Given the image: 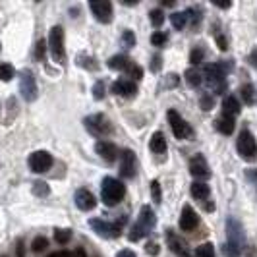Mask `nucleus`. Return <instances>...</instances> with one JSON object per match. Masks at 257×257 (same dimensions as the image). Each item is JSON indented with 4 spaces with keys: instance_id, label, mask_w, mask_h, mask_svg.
<instances>
[{
    "instance_id": "nucleus-45",
    "label": "nucleus",
    "mask_w": 257,
    "mask_h": 257,
    "mask_svg": "<svg viewBox=\"0 0 257 257\" xmlns=\"http://www.w3.org/2000/svg\"><path fill=\"white\" fill-rule=\"evenodd\" d=\"M49 257H76L74 253H70V251H56V253H52Z\"/></svg>"
},
{
    "instance_id": "nucleus-30",
    "label": "nucleus",
    "mask_w": 257,
    "mask_h": 257,
    "mask_svg": "<svg viewBox=\"0 0 257 257\" xmlns=\"http://www.w3.org/2000/svg\"><path fill=\"white\" fill-rule=\"evenodd\" d=\"M240 95H242V101L245 104H253V85H244L242 89H240Z\"/></svg>"
},
{
    "instance_id": "nucleus-7",
    "label": "nucleus",
    "mask_w": 257,
    "mask_h": 257,
    "mask_svg": "<svg viewBox=\"0 0 257 257\" xmlns=\"http://www.w3.org/2000/svg\"><path fill=\"white\" fill-rule=\"evenodd\" d=\"M85 128L89 130L93 136L104 138V136L112 134V122L104 114H93L89 118H85Z\"/></svg>"
},
{
    "instance_id": "nucleus-49",
    "label": "nucleus",
    "mask_w": 257,
    "mask_h": 257,
    "mask_svg": "<svg viewBox=\"0 0 257 257\" xmlns=\"http://www.w3.org/2000/svg\"><path fill=\"white\" fill-rule=\"evenodd\" d=\"M18 257H24V244L18 242Z\"/></svg>"
},
{
    "instance_id": "nucleus-37",
    "label": "nucleus",
    "mask_w": 257,
    "mask_h": 257,
    "mask_svg": "<svg viewBox=\"0 0 257 257\" xmlns=\"http://www.w3.org/2000/svg\"><path fill=\"white\" fill-rule=\"evenodd\" d=\"M134 45H136V35H134V31L126 29V31H124V47L132 49Z\"/></svg>"
},
{
    "instance_id": "nucleus-44",
    "label": "nucleus",
    "mask_w": 257,
    "mask_h": 257,
    "mask_svg": "<svg viewBox=\"0 0 257 257\" xmlns=\"http://www.w3.org/2000/svg\"><path fill=\"white\" fill-rule=\"evenodd\" d=\"M159 68H161V56H153V66H151V70L157 72Z\"/></svg>"
},
{
    "instance_id": "nucleus-50",
    "label": "nucleus",
    "mask_w": 257,
    "mask_h": 257,
    "mask_svg": "<svg viewBox=\"0 0 257 257\" xmlns=\"http://www.w3.org/2000/svg\"><path fill=\"white\" fill-rule=\"evenodd\" d=\"M219 8H230V2H215Z\"/></svg>"
},
{
    "instance_id": "nucleus-12",
    "label": "nucleus",
    "mask_w": 257,
    "mask_h": 257,
    "mask_svg": "<svg viewBox=\"0 0 257 257\" xmlns=\"http://www.w3.org/2000/svg\"><path fill=\"white\" fill-rule=\"evenodd\" d=\"M89 226L103 238H116V236H120V230H122L120 224H112V222H106L101 219H91Z\"/></svg>"
},
{
    "instance_id": "nucleus-31",
    "label": "nucleus",
    "mask_w": 257,
    "mask_h": 257,
    "mask_svg": "<svg viewBox=\"0 0 257 257\" xmlns=\"http://www.w3.org/2000/svg\"><path fill=\"white\" fill-rule=\"evenodd\" d=\"M31 247H33V251H35V253H39V251H45V249L49 247V240H47L45 236H37V238L33 240Z\"/></svg>"
},
{
    "instance_id": "nucleus-46",
    "label": "nucleus",
    "mask_w": 257,
    "mask_h": 257,
    "mask_svg": "<svg viewBox=\"0 0 257 257\" xmlns=\"http://www.w3.org/2000/svg\"><path fill=\"white\" fill-rule=\"evenodd\" d=\"M147 251H149V253H153V255H157V253H159V245H157V244H147Z\"/></svg>"
},
{
    "instance_id": "nucleus-26",
    "label": "nucleus",
    "mask_w": 257,
    "mask_h": 257,
    "mask_svg": "<svg viewBox=\"0 0 257 257\" xmlns=\"http://www.w3.org/2000/svg\"><path fill=\"white\" fill-rule=\"evenodd\" d=\"M170 22H172L174 29H184L188 24V12H174L170 16Z\"/></svg>"
},
{
    "instance_id": "nucleus-25",
    "label": "nucleus",
    "mask_w": 257,
    "mask_h": 257,
    "mask_svg": "<svg viewBox=\"0 0 257 257\" xmlns=\"http://www.w3.org/2000/svg\"><path fill=\"white\" fill-rule=\"evenodd\" d=\"M201 74L197 72V70H193V68H190L188 72H186V83L192 87V89H195V87H199L201 85Z\"/></svg>"
},
{
    "instance_id": "nucleus-9",
    "label": "nucleus",
    "mask_w": 257,
    "mask_h": 257,
    "mask_svg": "<svg viewBox=\"0 0 257 257\" xmlns=\"http://www.w3.org/2000/svg\"><path fill=\"white\" fill-rule=\"evenodd\" d=\"M20 91H22V97L26 99L27 103L35 101L37 99V81L31 70H24L22 72V79H20Z\"/></svg>"
},
{
    "instance_id": "nucleus-3",
    "label": "nucleus",
    "mask_w": 257,
    "mask_h": 257,
    "mask_svg": "<svg viewBox=\"0 0 257 257\" xmlns=\"http://www.w3.org/2000/svg\"><path fill=\"white\" fill-rule=\"evenodd\" d=\"M155 222H157V217H155L153 209H151L149 205H143L142 213H140V219H138V222L134 224V228H132L128 238L132 240V242L142 240L145 234H149V232L155 228Z\"/></svg>"
},
{
    "instance_id": "nucleus-24",
    "label": "nucleus",
    "mask_w": 257,
    "mask_h": 257,
    "mask_svg": "<svg viewBox=\"0 0 257 257\" xmlns=\"http://www.w3.org/2000/svg\"><path fill=\"white\" fill-rule=\"evenodd\" d=\"M192 195L195 197V199L205 201L207 197H209V186H207L205 182H193L192 184Z\"/></svg>"
},
{
    "instance_id": "nucleus-34",
    "label": "nucleus",
    "mask_w": 257,
    "mask_h": 257,
    "mask_svg": "<svg viewBox=\"0 0 257 257\" xmlns=\"http://www.w3.org/2000/svg\"><path fill=\"white\" fill-rule=\"evenodd\" d=\"M49 192H51V190H49V186H47L45 182H35V184H33V193H35V195L45 197V195H49Z\"/></svg>"
},
{
    "instance_id": "nucleus-1",
    "label": "nucleus",
    "mask_w": 257,
    "mask_h": 257,
    "mask_svg": "<svg viewBox=\"0 0 257 257\" xmlns=\"http://www.w3.org/2000/svg\"><path fill=\"white\" fill-rule=\"evenodd\" d=\"M226 245H224V255L226 257H240L242 244H244V228L236 219L226 220Z\"/></svg>"
},
{
    "instance_id": "nucleus-29",
    "label": "nucleus",
    "mask_w": 257,
    "mask_h": 257,
    "mask_svg": "<svg viewBox=\"0 0 257 257\" xmlns=\"http://www.w3.org/2000/svg\"><path fill=\"white\" fill-rule=\"evenodd\" d=\"M14 76H16V70H14V66L0 64V79H2V81H10Z\"/></svg>"
},
{
    "instance_id": "nucleus-17",
    "label": "nucleus",
    "mask_w": 257,
    "mask_h": 257,
    "mask_svg": "<svg viewBox=\"0 0 257 257\" xmlns=\"http://www.w3.org/2000/svg\"><path fill=\"white\" fill-rule=\"evenodd\" d=\"M95 151H97V155H99L101 159H104L106 163H114L116 157H118V149L114 147V143H110V142H97Z\"/></svg>"
},
{
    "instance_id": "nucleus-13",
    "label": "nucleus",
    "mask_w": 257,
    "mask_h": 257,
    "mask_svg": "<svg viewBox=\"0 0 257 257\" xmlns=\"http://www.w3.org/2000/svg\"><path fill=\"white\" fill-rule=\"evenodd\" d=\"M190 172H192V176L201 178V180L209 178L211 170H209V167H207V161L203 155H195L192 161H190Z\"/></svg>"
},
{
    "instance_id": "nucleus-28",
    "label": "nucleus",
    "mask_w": 257,
    "mask_h": 257,
    "mask_svg": "<svg viewBox=\"0 0 257 257\" xmlns=\"http://www.w3.org/2000/svg\"><path fill=\"white\" fill-rule=\"evenodd\" d=\"M195 257H215V247H213V244H201L195 249Z\"/></svg>"
},
{
    "instance_id": "nucleus-21",
    "label": "nucleus",
    "mask_w": 257,
    "mask_h": 257,
    "mask_svg": "<svg viewBox=\"0 0 257 257\" xmlns=\"http://www.w3.org/2000/svg\"><path fill=\"white\" fill-rule=\"evenodd\" d=\"M240 112V103L236 97H226L222 101V116H228V118H234V116Z\"/></svg>"
},
{
    "instance_id": "nucleus-48",
    "label": "nucleus",
    "mask_w": 257,
    "mask_h": 257,
    "mask_svg": "<svg viewBox=\"0 0 257 257\" xmlns=\"http://www.w3.org/2000/svg\"><path fill=\"white\" fill-rule=\"evenodd\" d=\"M249 62H251V66H257V49L251 52V56H249Z\"/></svg>"
},
{
    "instance_id": "nucleus-18",
    "label": "nucleus",
    "mask_w": 257,
    "mask_h": 257,
    "mask_svg": "<svg viewBox=\"0 0 257 257\" xmlns=\"http://www.w3.org/2000/svg\"><path fill=\"white\" fill-rule=\"evenodd\" d=\"M197 226V215L190 205H186L182 209V215H180V228L184 232H190Z\"/></svg>"
},
{
    "instance_id": "nucleus-8",
    "label": "nucleus",
    "mask_w": 257,
    "mask_h": 257,
    "mask_svg": "<svg viewBox=\"0 0 257 257\" xmlns=\"http://www.w3.org/2000/svg\"><path fill=\"white\" fill-rule=\"evenodd\" d=\"M168 122H170L172 134H174L178 140H186V138H192L193 136L192 126H190L176 110H168Z\"/></svg>"
},
{
    "instance_id": "nucleus-33",
    "label": "nucleus",
    "mask_w": 257,
    "mask_h": 257,
    "mask_svg": "<svg viewBox=\"0 0 257 257\" xmlns=\"http://www.w3.org/2000/svg\"><path fill=\"white\" fill-rule=\"evenodd\" d=\"M203 56H205V51H203L201 47H195V49L192 51V54H190V62H192L193 66L199 64V62L203 60Z\"/></svg>"
},
{
    "instance_id": "nucleus-47",
    "label": "nucleus",
    "mask_w": 257,
    "mask_h": 257,
    "mask_svg": "<svg viewBox=\"0 0 257 257\" xmlns=\"http://www.w3.org/2000/svg\"><path fill=\"white\" fill-rule=\"evenodd\" d=\"M116 257H136V253H134V251H130V249H124V251H120Z\"/></svg>"
},
{
    "instance_id": "nucleus-19",
    "label": "nucleus",
    "mask_w": 257,
    "mask_h": 257,
    "mask_svg": "<svg viewBox=\"0 0 257 257\" xmlns=\"http://www.w3.org/2000/svg\"><path fill=\"white\" fill-rule=\"evenodd\" d=\"M167 238H168V245H170V249H172L176 255H178V257H192V255H190V251H188V247H186V244L174 236V232L168 230Z\"/></svg>"
},
{
    "instance_id": "nucleus-36",
    "label": "nucleus",
    "mask_w": 257,
    "mask_h": 257,
    "mask_svg": "<svg viewBox=\"0 0 257 257\" xmlns=\"http://www.w3.org/2000/svg\"><path fill=\"white\" fill-rule=\"evenodd\" d=\"M93 97L97 99V101H101L104 97V85H103V81H97L95 83V87H93Z\"/></svg>"
},
{
    "instance_id": "nucleus-41",
    "label": "nucleus",
    "mask_w": 257,
    "mask_h": 257,
    "mask_svg": "<svg viewBox=\"0 0 257 257\" xmlns=\"http://www.w3.org/2000/svg\"><path fill=\"white\" fill-rule=\"evenodd\" d=\"M213 104H215V101H213L211 95H203V97H201V108H203V110H211Z\"/></svg>"
},
{
    "instance_id": "nucleus-14",
    "label": "nucleus",
    "mask_w": 257,
    "mask_h": 257,
    "mask_svg": "<svg viewBox=\"0 0 257 257\" xmlns=\"http://www.w3.org/2000/svg\"><path fill=\"white\" fill-rule=\"evenodd\" d=\"M120 174L124 178H134V174H136V155L130 149H126L120 155Z\"/></svg>"
},
{
    "instance_id": "nucleus-35",
    "label": "nucleus",
    "mask_w": 257,
    "mask_h": 257,
    "mask_svg": "<svg viewBox=\"0 0 257 257\" xmlns=\"http://www.w3.org/2000/svg\"><path fill=\"white\" fill-rule=\"evenodd\" d=\"M151 43H153L155 47H163L165 43H167V33H163V31H157L151 35Z\"/></svg>"
},
{
    "instance_id": "nucleus-27",
    "label": "nucleus",
    "mask_w": 257,
    "mask_h": 257,
    "mask_svg": "<svg viewBox=\"0 0 257 257\" xmlns=\"http://www.w3.org/2000/svg\"><path fill=\"white\" fill-rule=\"evenodd\" d=\"M70 238H72V230H68V228H58V230H54V240H56L58 244H68Z\"/></svg>"
},
{
    "instance_id": "nucleus-38",
    "label": "nucleus",
    "mask_w": 257,
    "mask_h": 257,
    "mask_svg": "<svg viewBox=\"0 0 257 257\" xmlns=\"http://www.w3.org/2000/svg\"><path fill=\"white\" fill-rule=\"evenodd\" d=\"M151 192H153V201H155V203H161V186H159V182H157V180L151 182Z\"/></svg>"
},
{
    "instance_id": "nucleus-42",
    "label": "nucleus",
    "mask_w": 257,
    "mask_h": 257,
    "mask_svg": "<svg viewBox=\"0 0 257 257\" xmlns=\"http://www.w3.org/2000/svg\"><path fill=\"white\" fill-rule=\"evenodd\" d=\"M45 51H47V43H45V41L41 39V41L37 43V52H35L39 60H43V58H45Z\"/></svg>"
},
{
    "instance_id": "nucleus-4",
    "label": "nucleus",
    "mask_w": 257,
    "mask_h": 257,
    "mask_svg": "<svg viewBox=\"0 0 257 257\" xmlns=\"http://www.w3.org/2000/svg\"><path fill=\"white\" fill-rule=\"evenodd\" d=\"M49 49H51L52 60L56 64L66 62V51H64V29L60 26H54L49 35Z\"/></svg>"
},
{
    "instance_id": "nucleus-32",
    "label": "nucleus",
    "mask_w": 257,
    "mask_h": 257,
    "mask_svg": "<svg viewBox=\"0 0 257 257\" xmlns=\"http://www.w3.org/2000/svg\"><path fill=\"white\" fill-rule=\"evenodd\" d=\"M149 20H151V24H153L155 27H159L163 22H165V12L163 10H151V14H149Z\"/></svg>"
},
{
    "instance_id": "nucleus-40",
    "label": "nucleus",
    "mask_w": 257,
    "mask_h": 257,
    "mask_svg": "<svg viewBox=\"0 0 257 257\" xmlns=\"http://www.w3.org/2000/svg\"><path fill=\"white\" fill-rule=\"evenodd\" d=\"M128 74H130V77H134V79H142L143 70L140 68V66L132 64V66H130V70H128Z\"/></svg>"
},
{
    "instance_id": "nucleus-11",
    "label": "nucleus",
    "mask_w": 257,
    "mask_h": 257,
    "mask_svg": "<svg viewBox=\"0 0 257 257\" xmlns=\"http://www.w3.org/2000/svg\"><path fill=\"white\" fill-rule=\"evenodd\" d=\"M52 167V155L49 151H35V153L29 157V168L33 172H47Z\"/></svg>"
},
{
    "instance_id": "nucleus-6",
    "label": "nucleus",
    "mask_w": 257,
    "mask_h": 257,
    "mask_svg": "<svg viewBox=\"0 0 257 257\" xmlns=\"http://www.w3.org/2000/svg\"><path fill=\"white\" fill-rule=\"evenodd\" d=\"M203 76H205L209 87L215 91V93H222L226 89V83H224V68L220 64H207L203 70Z\"/></svg>"
},
{
    "instance_id": "nucleus-51",
    "label": "nucleus",
    "mask_w": 257,
    "mask_h": 257,
    "mask_svg": "<svg viewBox=\"0 0 257 257\" xmlns=\"http://www.w3.org/2000/svg\"><path fill=\"white\" fill-rule=\"evenodd\" d=\"M74 255H76V257H87V255H85V251H83L81 247H79V249H76V253H74Z\"/></svg>"
},
{
    "instance_id": "nucleus-39",
    "label": "nucleus",
    "mask_w": 257,
    "mask_h": 257,
    "mask_svg": "<svg viewBox=\"0 0 257 257\" xmlns=\"http://www.w3.org/2000/svg\"><path fill=\"white\" fill-rule=\"evenodd\" d=\"M77 60H79V66H83V68H89V70H97V68H99L97 64H93V62H95L93 58H85V56H79Z\"/></svg>"
},
{
    "instance_id": "nucleus-15",
    "label": "nucleus",
    "mask_w": 257,
    "mask_h": 257,
    "mask_svg": "<svg viewBox=\"0 0 257 257\" xmlns=\"http://www.w3.org/2000/svg\"><path fill=\"white\" fill-rule=\"evenodd\" d=\"M76 205L81 211H91V209H95V205H97V199H95V195L89 190L81 188V190L76 192Z\"/></svg>"
},
{
    "instance_id": "nucleus-43",
    "label": "nucleus",
    "mask_w": 257,
    "mask_h": 257,
    "mask_svg": "<svg viewBox=\"0 0 257 257\" xmlns=\"http://www.w3.org/2000/svg\"><path fill=\"white\" fill-rule=\"evenodd\" d=\"M217 43H219V49L220 51H226V49H228V43H226V39L224 37H217Z\"/></svg>"
},
{
    "instance_id": "nucleus-5",
    "label": "nucleus",
    "mask_w": 257,
    "mask_h": 257,
    "mask_svg": "<svg viewBox=\"0 0 257 257\" xmlns=\"http://www.w3.org/2000/svg\"><path fill=\"white\" fill-rule=\"evenodd\" d=\"M236 147H238L240 157L245 159V161H253V159L257 157V142L249 130H242V134L238 136Z\"/></svg>"
},
{
    "instance_id": "nucleus-16",
    "label": "nucleus",
    "mask_w": 257,
    "mask_h": 257,
    "mask_svg": "<svg viewBox=\"0 0 257 257\" xmlns=\"http://www.w3.org/2000/svg\"><path fill=\"white\" fill-rule=\"evenodd\" d=\"M112 93L114 95H120V97H136V93H138V87L134 85V81H130V79H118L112 83Z\"/></svg>"
},
{
    "instance_id": "nucleus-10",
    "label": "nucleus",
    "mask_w": 257,
    "mask_h": 257,
    "mask_svg": "<svg viewBox=\"0 0 257 257\" xmlns=\"http://www.w3.org/2000/svg\"><path fill=\"white\" fill-rule=\"evenodd\" d=\"M91 12L101 24H110L112 22V4L108 0H93L89 4Z\"/></svg>"
},
{
    "instance_id": "nucleus-2",
    "label": "nucleus",
    "mask_w": 257,
    "mask_h": 257,
    "mask_svg": "<svg viewBox=\"0 0 257 257\" xmlns=\"http://www.w3.org/2000/svg\"><path fill=\"white\" fill-rule=\"evenodd\" d=\"M126 195V186L116 178H110L106 176L103 180V186H101V197H103V203L108 207L118 205Z\"/></svg>"
},
{
    "instance_id": "nucleus-23",
    "label": "nucleus",
    "mask_w": 257,
    "mask_h": 257,
    "mask_svg": "<svg viewBox=\"0 0 257 257\" xmlns=\"http://www.w3.org/2000/svg\"><path fill=\"white\" fill-rule=\"evenodd\" d=\"M215 126L219 130L220 134H224V136H230L232 132H234V118H228V116H220L219 120L215 122Z\"/></svg>"
},
{
    "instance_id": "nucleus-22",
    "label": "nucleus",
    "mask_w": 257,
    "mask_h": 257,
    "mask_svg": "<svg viewBox=\"0 0 257 257\" xmlns=\"http://www.w3.org/2000/svg\"><path fill=\"white\" fill-rule=\"evenodd\" d=\"M132 62H130L128 56H124V54H116L112 56L110 60H108V68H112V70H120V72H128Z\"/></svg>"
},
{
    "instance_id": "nucleus-20",
    "label": "nucleus",
    "mask_w": 257,
    "mask_h": 257,
    "mask_svg": "<svg viewBox=\"0 0 257 257\" xmlns=\"http://www.w3.org/2000/svg\"><path fill=\"white\" fill-rule=\"evenodd\" d=\"M149 147H151V151H153V153L163 155L165 151H167V140H165V136H163L161 132H155L153 136H151Z\"/></svg>"
}]
</instances>
